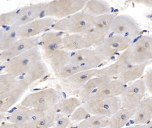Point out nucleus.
I'll list each match as a JSON object with an SVG mask.
<instances>
[{
    "label": "nucleus",
    "mask_w": 152,
    "mask_h": 128,
    "mask_svg": "<svg viewBox=\"0 0 152 128\" xmlns=\"http://www.w3.org/2000/svg\"><path fill=\"white\" fill-rule=\"evenodd\" d=\"M60 97L54 89H48L27 96L21 106L38 112H46L54 108L59 102Z\"/></svg>",
    "instance_id": "obj_1"
},
{
    "label": "nucleus",
    "mask_w": 152,
    "mask_h": 128,
    "mask_svg": "<svg viewBox=\"0 0 152 128\" xmlns=\"http://www.w3.org/2000/svg\"><path fill=\"white\" fill-rule=\"evenodd\" d=\"M132 39L116 35L104 40L100 44L97 52L101 57H109L113 54L127 49L129 46Z\"/></svg>",
    "instance_id": "obj_7"
},
{
    "label": "nucleus",
    "mask_w": 152,
    "mask_h": 128,
    "mask_svg": "<svg viewBox=\"0 0 152 128\" xmlns=\"http://www.w3.org/2000/svg\"><path fill=\"white\" fill-rule=\"evenodd\" d=\"M15 82L12 79H0V94L14 89Z\"/></svg>",
    "instance_id": "obj_22"
},
{
    "label": "nucleus",
    "mask_w": 152,
    "mask_h": 128,
    "mask_svg": "<svg viewBox=\"0 0 152 128\" xmlns=\"http://www.w3.org/2000/svg\"><path fill=\"white\" fill-rule=\"evenodd\" d=\"M27 32H28V33H32L33 28H29V29H28V31H27Z\"/></svg>",
    "instance_id": "obj_31"
},
{
    "label": "nucleus",
    "mask_w": 152,
    "mask_h": 128,
    "mask_svg": "<svg viewBox=\"0 0 152 128\" xmlns=\"http://www.w3.org/2000/svg\"><path fill=\"white\" fill-rule=\"evenodd\" d=\"M29 61H30V60L28 59H25L24 60H23L22 63L23 65H27L29 64Z\"/></svg>",
    "instance_id": "obj_28"
},
{
    "label": "nucleus",
    "mask_w": 152,
    "mask_h": 128,
    "mask_svg": "<svg viewBox=\"0 0 152 128\" xmlns=\"http://www.w3.org/2000/svg\"><path fill=\"white\" fill-rule=\"evenodd\" d=\"M146 87L145 81L139 80L126 87L120 97L121 108H136L143 100Z\"/></svg>",
    "instance_id": "obj_3"
},
{
    "label": "nucleus",
    "mask_w": 152,
    "mask_h": 128,
    "mask_svg": "<svg viewBox=\"0 0 152 128\" xmlns=\"http://www.w3.org/2000/svg\"><path fill=\"white\" fill-rule=\"evenodd\" d=\"M102 57L96 51L88 49H82L70 56V63L76 66L80 72L94 68L100 61Z\"/></svg>",
    "instance_id": "obj_6"
},
{
    "label": "nucleus",
    "mask_w": 152,
    "mask_h": 128,
    "mask_svg": "<svg viewBox=\"0 0 152 128\" xmlns=\"http://www.w3.org/2000/svg\"><path fill=\"white\" fill-rule=\"evenodd\" d=\"M134 125L136 128H152V122L151 121L145 124H137Z\"/></svg>",
    "instance_id": "obj_26"
},
{
    "label": "nucleus",
    "mask_w": 152,
    "mask_h": 128,
    "mask_svg": "<svg viewBox=\"0 0 152 128\" xmlns=\"http://www.w3.org/2000/svg\"><path fill=\"white\" fill-rule=\"evenodd\" d=\"M22 94V90L14 89L0 94V113L8 112L16 104Z\"/></svg>",
    "instance_id": "obj_16"
},
{
    "label": "nucleus",
    "mask_w": 152,
    "mask_h": 128,
    "mask_svg": "<svg viewBox=\"0 0 152 128\" xmlns=\"http://www.w3.org/2000/svg\"><path fill=\"white\" fill-rule=\"evenodd\" d=\"M125 84L119 80H111L107 84L103 86L90 100H99L119 97L126 88Z\"/></svg>",
    "instance_id": "obj_12"
},
{
    "label": "nucleus",
    "mask_w": 152,
    "mask_h": 128,
    "mask_svg": "<svg viewBox=\"0 0 152 128\" xmlns=\"http://www.w3.org/2000/svg\"><path fill=\"white\" fill-rule=\"evenodd\" d=\"M38 113L39 112L33 109L21 106L5 117L7 118L8 122L20 124L28 121Z\"/></svg>",
    "instance_id": "obj_15"
},
{
    "label": "nucleus",
    "mask_w": 152,
    "mask_h": 128,
    "mask_svg": "<svg viewBox=\"0 0 152 128\" xmlns=\"http://www.w3.org/2000/svg\"><path fill=\"white\" fill-rule=\"evenodd\" d=\"M91 116L87 111V109L81 105L77 108L74 112L70 115V120L71 121L80 122L88 118Z\"/></svg>",
    "instance_id": "obj_21"
},
{
    "label": "nucleus",
    "mask_w": 152,
    "mask_h": 128,
    "mask_svg": "<svg viewBox=\"0 0 152 128\" xmlns=\"http://www.w3.org/2000/svg\"><path fill=\"white\" fill-rule=\"evenodd\" d=\"M55 108L46 112H39L28 121L18 124L17 128H50L53 126L56 116Z\"/></svg>",
    "instance_id": "obj_9"
},
{
    "label": "nucleus",
    "mask_w": 152,
    "mask_h": 128,
    "mask_svg": "<svg viewBox=\"0 0 152 128\" xmlns=\"http://www.w3.org/2000/svg\"><path fill=\"white\" fill-rule=\"evenodd\" d=\"M136 108H121L109 118L110 128H122L132 118Z\"/></svg>",
    "instance_id": "obj_14"
},
{
    "label": "nucleus",
    "mask_w": 152,
    "mask_h": 128,
    "mask_svg": "<svg viewBox=\"0 0 152 128\" xmlns=\"http://www.w3.org/2000/svg\"><path fill=\"white\" fill-rule=\"evenodd\" d=\"M109 118L104 116L91 115L80 122L77 128H104L108 127Z\"/></svg>",
    "instance_id": "obj_19"
},
{
    "label": "nucleus",
    "mask_w": 152,
    "mask_h": 128,
    "mask_svg": "<svg viewBox=\"0 0 152 128\" xmlns=\"http://www.w3.org/2000/svg\"><path fill=\"white\" fill-rule=\"evenodd\" d=\"M127 54L132 63L143 64L152 56V38L143 36L140 38L131 48L127 51Z\"/></svg>",
    "instance_id": "obj_5"
},
{
    "label": "nucleus",
    "mask_w": 152,
    "mask_h": 128,
    "mask_svg": "<svg viewBox=\"0 0 152 128\" xmlns=\"http://www.w3.org/2000/svg\"><path fill=\"white\" fill-rule=\"evenodd\" d=\"M146 87H147L150 93L152 91V73H148L146 77L145 81Z\"/></svg>",
    "instance_id": "obj_24"
},
{
    "label": "nucleus",
    "mask_w": 152,
    "mask_h": 128,
    "mask_svg": "<svg viewBox=\"0 0 152 128\" xmlns=\"http://www.w3.org/2000/svg\"><path fill=\"white\" fill-rule=\"evenodd\" d=\"M81 105L79 98L71 97L59 102L55 107L57 115L59 116H68Z\"/></svg>",
    "instance_id": "obj_17"
},
{
    "label": "nucleus",
    "mask_w": 152,
    "mask_h": 128,
    "mask_svg": "<svg viewBox=\"0 0 152 128\" xmlns=\"http://www.w3.org/2000/svg\"><path fill=\"white\" fill-rule=\"evenodd\" d=\"M132 118V123L134 125L145 124L152 121V97L143 100L139 104Z\"/></svg>",
    "instance_id": "obj_11"
},
{
    "label": "nucleus",
    "mask_w": 152,
    "mask_h": 128,
    "mask_svg": "<svg viewBox=\"0 0 152 128\" xmlns=\"http://www.w3.org/2000/svg\"><path fill=\"white\" fill-rule=\"evenodd\" d=\"M111 28L119 35L130 38L134 34V31L137 30L134 21L130 17L125 16H119L114 19Z\"/></svg>",
    "instance_id": "obj_13"
},
{
    "label": "nucleus",
    "mask_w": 152,
    "mask_h": 128,
    "mask_svg": "<svg viewBox=\"0 0 152 128\" xmlns=\"http://www.w3.org/2000/svg\"><path fill=\"white\" fill-rule=\"evenodd\" d=\"M71 121L68 116H59L56 114V121L52 128H66L71 123Z\"/></svg>",
    "instance_id": "obj_23"
},
{
    "label": "nucleus",
    "mask_w": 152,
    "mask_h": 128,
    "mask_svg": "<svg viewBox=\"0 0 152 128\" xmlns=\"http://www.w3.org/2000/svg\"><path fill=\"white\" fill-rule=\"evenodd\" d=\"M111 79L105 76H97L89 80L81 89L79 92V99L81 101L90 100L103 86L107 84Z\"/></svg>",
    "instance_id": "obj_10"
},
{
    "label": "nucleus",
    "mask_w": 152,
    "mask_h": 128,
    "mask_svg": "<svg viewBox=\"0 0 152 128\" xmlns=\"http://www.w3.org/2000/svg\"><path fill=\"white\" fill-rule=\"evenodd\" d=\"M25 46L24 44H20L18 47V50L19 51L25 48Z\"/></svg>",
    "instance_id": "obj_29"
},
{
    "label": "nucleus",
    "mask_w": 152,
    "mask_h": 128,
    "mask_svg": "<svg viewBox=\"0 0 152 128\" xmlns=\"http://www.w3.org/2000/svg\"><path fill=\"white\" fill-rule=\"evenodd\" d=\"M145 64L132 66L129 65L119 75V81L124 83L135 81L139 78L143 73Z\"/></svg>",
    "instance_id": "obj_18"
},
{
    "label": "nucleus",
    "mask_w": 152,
    "mask_h": 128,
    "mask_svg": "<svg viewBox=\"0 0 152 128\" xmlns=\"http://www.w3.org/2000/svg\"></svg>",
    "instance_id": "obj_35"
},
{
    "label": "nucleus",
    "mask_w": 152,
    "mask_h": 128,
    "mask_svg": "<svg viewBox=\"0 0 152 128\" xmlns=\"http://www.w3.org/2000/svg\"><path fill=\"white\" fill-rule=\"evenodd\" d=\"M33 13V11H30L28 12V16H31V15Z\"/></svg>",
    "instance_id": "obj_32"
},
{
    "label": "nucleus",
    "mask_w": 152,
    "mask_h": 128,
    "mask_svg": "<svg viewBox=\"0 0 152 128\" xmlns=\"http://www.w3.org/2000/svg\"><path fill=\"white\" fill-rule=\"evenodd\" d=\"M110 128L109 127H105V128Z\"/></svg>",
    "instance_id": "obj_34"
},
{
    "label": "nucleus",
    "mask_w": 152,
    "mask_h": 128,
    "mask_svg": "<svg viewBox=\"0 0 152 128\" xmlns=\"http://www.w3.org/2000/svg\"><path fill=\"white\" fill-rule=\"evenodd\" d=\"M95 20L92 15L88 13H77L64 21L63 26L73 33L88 34V35L95 27Z\"/></svg>",
    "instance_id": "obj_4"
},
{
    "label": "nucleus",
    "mask_w": 152,
    "mask_h": 128,
    "mask_svg": "<svg viewBox=\"0 0 152 128\" xmlns=\"http://www.w3.org/2000/svg\"><path fill=\"white\" fill-rule=\"evenodd\" d=\"M65 44L69 49H83V48L89 47L91 43L86 37L81 35H72L66 38Z\"/></svg>",
    "instance_id": "obj_20"
},
{
    "label": "nucleus",
    "mask_w": 152,
    "mask_h": 128,
    "mask_svg": "<svg viewBox=\"0 0 152 128\" xmlns=\"http://www.w3.org/2000/svg\"><path fill=\"white\" fill-rule=\"evenodd\" d=\"M18 124L11 123L9 122L0 124V128H17Z\"/></svg>",
    "instance_id": "obj_25"
},
{
    "label": "nucleus",
    "mask_w": 152,
    "mask_h": 128,
    "mask_svg": "<svg viewBox=\"0 0 152 128\" xmlns=\"http://www.w3.org/2000/svg\"><path fill=\"white\" fill-rule=\"evenodd\" d=\"M5 118V114L4 113H0V124L2 122Z\"/></svg>",
    "instance_id": "obj_27"
},
{
    "label": "nucleus",
    "mask_w": 152,
    "mask_h": 128,
    "mask_svg": "<svg viewBox=\"0 0 152 128\" xmlns=\"http://www.w3.org/2000/svg\"><path fill=\"white\" fill-rule=\"evenodd\" d=\"M15 33L14 32H12L11 34V37L12 38H14L15 37Z\"/></svg>",
    "instance_id": "obj_30"
},
{
    "label": "nucleus",
    "mask_w": 152,
    "mask_h": 128,
    "mask_svg": "<svg viewBox=\"0 0 152 128\" xmlns=\"http://www.w3.org/2000/svg\"><path fill=\"white\" fill-rule=\"evenodd\" d=\"M98 73L95 70L79 72L65 79L63 83L64 89L72 95L79 94L83 85L93 76H97Z\"/></svg>",
    "instance_id": "obj_8"
},
{
    "label": "nucleus",
    "mask_w": 152,
    "mask_h": 128,
    "mask_svg": "<svg viewBox=\"0 0 152 128\" xmlns=\"http://www.w3.org/2000/svg\"><path fill=\"white\" fill-rule=\"evenodd\" d=\"M82 105L91 115L108 118L121 108L120 97L99 100H90L84 102Z\"/></svg>",
    "instance_id": "obj_2"
},
{
    "label": "nucleus",
    "mask_w": 152,
    "mask_h": 128,
    "mask_svg": "<svg viewBox=\"0 0 152 128\" xmlns=\"http://www.w3.org/2000/svg\"><path fill=\"white\" fill-rule=\"evenodd\" d=\"M125 128H135L134 125H132V126H128V127H125Z\"/></svg>",
    "instance_id": "obj_33"
}]
</instances>
